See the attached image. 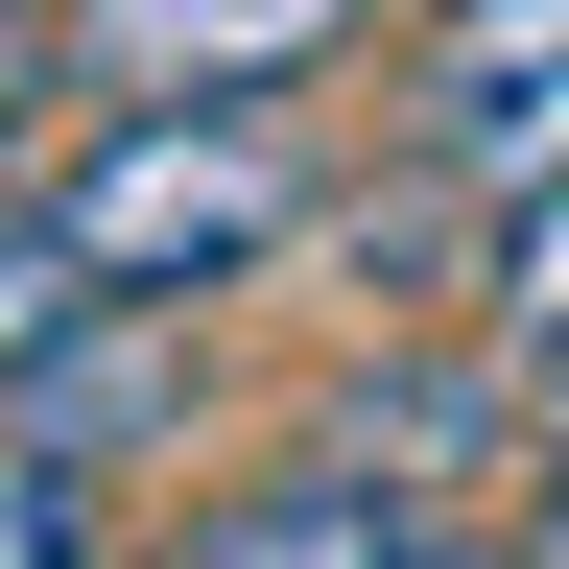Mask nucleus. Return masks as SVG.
I'll return each mask as SVG.
<instances>
[{
    "label": "nucleus",
    "mask_w": 569,
    "mask_h": 569,
    "mask_svg": "<svg viewBox=\"0 0 569 569\" xmlns=\"http://www.w3.org/2000/svg\"><path fill=\"white\" fill-rule=\"evenodd\" d=\"M380 569H522V522H475V498H451V522H403Z\"/></svg>",
    "instance_id": "10"
},
{
    "label": "nucleus",
    "mask_w": 569,
    "mask_h": 569,
    "mask_svg": "<svg viewBox=\"0 0 569 569\" xmlns=\"http://www.w3.org/2000/svg\"><path fill=\"white\" fill-rule=\"evenodd\" d=\"M498 522H522V569H569V451H546L522 498H498Z\"/></svg>",
    "instance_id": "11"
},
{
    "label": "nucleus",
    "mask_w": 569,
    "mask_h": 569,
    "mask_svg": "<svg viewBox=\"0 0 569 569\" xmlns=\"http://www.w3.org/2000/svg\"><path fill=\"white\" fill-rule=\"evenodd\" d=\"M403 522H451V498H403V475H356V451H309V427H284L261 475H213L167 546H119V569H380Z\"/></svg>",
    "instance_id": "5"
},
{
    "label": "nucleus",
    "mask_w": 569,
    "mask_h": 569,
    "mask_svg": "<svg viewBox=\"0 0 569 569\" xmlns=\"http://www.w3.org/2000/svg\"><path fill=\"white\" fill-rule=\"evenodd\" d=\"M71 96H96V71H71V0H0V167H24Z\"/></svg>",
    "instance_id": "9"
},
{
    "label": "nucleus",
    "mask_w": 569,
    "mask_h": 569,
    "mask_svg": "<svg viewBox=\"0 0 569 569\" xmlns=\"http://www.w3.org/2000/svg\"><path fill=\"white\" fill-rule=\"evenodd\" d=\"M309 451H356V475H403V498H522L546 475V403H522V356H498L475 309L451 332H380V356H332V403H309Z\"/></svg>",
    "instance_id": "3"
},
{
    "label": "nucleus",
    "mask_w": 569,
    "mask_h": 569,
    "mask_svg": "<svg viewBox=\"0 0 569 569\" xmlns=\"http://www.w3.org/2000/svg\"><path fill=\"white\" fill-rule=\"evenodd\" d=\"M522 403H546V451H569V356H522Z\"/></svg>",
    "instance_id": "12"
},
{
    "label": "nucleus",
    "mask_w": 569,
    "mask_h": 569,
    "mask_svg": "<svg viewBox=\"0 0 569 569\" xmlns=\"http://www.w3.org/2000/svg\"><path fill=\"white\" fill-rule=\"evenodd\" d=\"M332 48H380V0H71L96 96H309Z\"/></svg>",
    "instance_id": "4"
},
{
    "label": "nucleus",
    "mask_w": 569,
    "mask_h": 569,
    "mask_svg": "<svg viewBox=\"0 0 569 569\" xmlns=\"http://www.w3.org/2000/svg\"><path fill=\"white\" fill-rule=\"evenodd\" d=\"M71 238H96V284H142V309H238V284H284L332 238V119L309 96H96L48 142Z\"/></svg>",
    "instance_id": "1"
},
{
    "label": "nucleus",
    "mask_w": 569,
    "mask_h": 569,
    "mask_svg": "<svg viewBox=\"0 0 569 569\" xmlns=\"http://www.w3.org/2000/svg\"><path fill=\"white\" fill-rule=\"evenodd\" d=\"M190 403H213L190 309H142V284H119V309H96V332L48 356V403H24V427H48V451H96V475L142 498V451H190Z\"/></svg>",
    "instance_id": "6"
},
{
    "label": "nucleus",
    "mask_w": 569,
    "mask_h": 569,
    "mask_svg": "<svg viewBox=\"0 0 569 569\" xmlns=\"http://www.w3.org/2000/svg\"><path fill=\"white\" fill-rule=\"evenodd\" d=\"M380 167L522 213L569 167V0H403L380 24Z\"/></svg>",
    "instance_id": "2"
},
{
    "label": "nucleus",
    "mask_w": 569,
    "mask_h": 569,
    "mask_svg": "<svg viewBox=\"0 0 569 569\" xmlns=\"http://www.w3.org/2000/svg\"><path fill=\"white\" fill-rule=\"evenodd\" d=\"M119 284H96V238H71V190L48 167H0V403H48V356L96 332Z\"/></svg>",
    "instance_id": "7"
},
{
    "label": "nucleus",
    "mask_w": 569,
    "mask_h": 569,
    "mask_svg": "<svg viewBox=\"0 0 569 569\" xmlns=\"http://www.w3.org/2000/svg\"><path fill=\"white\" fill-rule=\"evenodd\" d=\"M475 332H498V356H569V167L498 213V261H475Z\"/></svg>",
    "instance_id": "8"
}]
</instances>
